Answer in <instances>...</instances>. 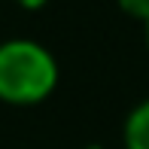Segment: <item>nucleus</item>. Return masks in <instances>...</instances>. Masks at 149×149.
<instances>
[{"label": "nucleus", "instance_id": "f257e3e1", "mask_svg": "<svg viewBox=\"0 0 149 149\" xmlns=\"http://www.w3.org/2000/svg\"><path fill=\"white\" fill-rule=\"evenodd\" d=\"M58 85V64L46 46L9 40L0 46V100L15 107L40 104Z\"/></svg>", "mask_w": 149, "mask_h": 149}, {"label": "nucleus", "instance_id": "f03ea898", "mask_svg": "<svg viewBox=\"0 0 149 149\" xmlns=\"http://www.w3.org/2000/svg\"><path fill=\"white\" fill-rule=\"evenodd\" d=\"M125 149H149V100L134 107L125 122Z\"/></svg>", "mask_w": 149, "mask_h": 149}, {"label": "nucleus", "instance_id": "7ed1b4c3", "mask_svg": "<svg viewBox=\"0 0 149 149\" xmlns=\"http://www.w3.org/2000/svg\"><path fill=\"white\" fill-rule=\"evenodd\" d=\"M119 9L128 12L131 18H140V22H149V0H116Z\"/></svg>", "mask_w": 149, "mask_h": 149}, {"label": "nucleus", "instance_id": "20e7f679", "mask_svg": "<svg viewBox=\"0 0 149 149\" xmlns=\"http://www.w3.org/2000/svg\"><path fill=\"white\" fill-rule=\"evenodd\" d=\"M46 3L49 0H18V6H24V9H43Z\"/></svg>", "mask_w": 149, "mask_h": 149}, {"label": "nucleus", "instance_id": "39448f33", "mask_svg": "<svg viewBox=\"0 0 149 149\" xmlns=\"http://www.w3.org/2000/svg\"><path fill=\"white\" fill-rule=\"evenodd\" d=\"M146 40H149V22H146Z\"/></svg>", "mask_w": 149, "mask_h": 149}]
</instances>
